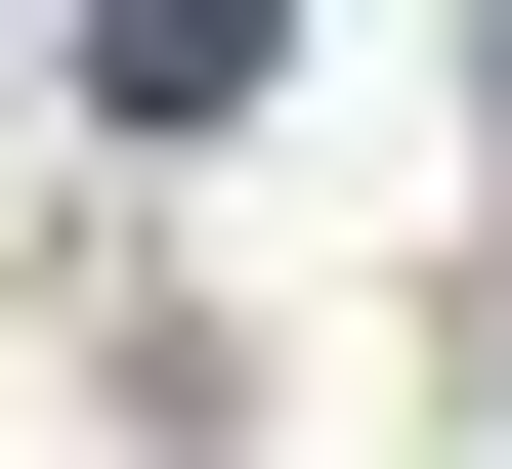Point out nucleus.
Listing matches in <instances>:
<instances>
[{
  "label": "nucleus",
  "instance_id": "obj_1",
  "mask_svg": "<svg viewBox=\"0 0 512 469\" xmlns=\"http://www.w3.org/2000/svg\"><path fill=\"white\" fill-rule=\"evenodd\" d=\"M256 43H299V0H86V86H128V128H256Z\"/></svg>",
  "mask_w": 512,
  "mask_h": 469
}]
</instances>
